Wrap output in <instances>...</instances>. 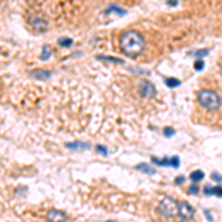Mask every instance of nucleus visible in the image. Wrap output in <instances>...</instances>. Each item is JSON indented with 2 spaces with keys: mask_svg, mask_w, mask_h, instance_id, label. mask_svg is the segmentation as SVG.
Wrapping results in <instances>:
<instances>
[{
  "mask_svg": "<svg viewBox=\"0 0 222 222\" xmlns=\"http://www.w3.org/2000/svg\"><path fill=\"white\" fill-rule=\"evenodd\" d=\"M96 151H98L99 154H105V156L108 154V151H107V148H104L102 145H98V147H96Z\"/></svg>",
  "mask_w": 222,
  "mask_h": 222,
  "instance_id": "20",
  "label": "nucleus"
},
{
  "mask_svg": "<svg viewBox=\"0 0 222 222\" xmlns=\"http://www.w3.org/2000/svg\"><path fill=\"white\" fill-rule=\"evenodd\" d=\"M59 45H61V46H71V45H73V40H71V39H61V40H59Z\"/></svg>",
  "mask_w": 222,
  "mask_h": 222,
  "instance_id": "17",
  "label": "nucleus"
},
{
  "mask_svg": "<svg viewBox=\"0 0 222 222\" xmlns=\"http://www.w3.org/2000/svg\"><path fill=\"white\" fill-rule=\"evenodd\" d=\"M98 59H104V61H110V62H117V64H123V59L120 58H116V56H102L99 55Z\"/></svg>",
  "mask_w": 222,
  "mask_h": 222,
  "instance_id": "14",
  "label": "nucleus"
},
{
  "mask_svg": "<svg viewBox=\"0 0 222 222\" xmlns=\"http://www.w3.org/2000/svg\"><path fill=\"white\" fill-rule=\"evenodd\" d=\"M178 216L181 218V221H190L194 216V209L190 203H178Z\"/></svg>",
  "mask_w": 222,
  "mask_h": 222,
  "instance_id": "4",
  "label": "nucleus"
},
{
  "mask_svg": "<svg viewBox=\"0 0 222 222\" xmlns=\"http://www.w3.org/2000/svg\"><path fill=\"white\" fill-rule=\"evenodd\" d=\"M204 192H206V195H218V197H222V185H216V187L206 185V187H204Z\"/></svg>",
  "mask_w": 222,
  "mask_h": 222,
  "instance_id": "7",
  "label": "nucleus"
},
{
  "mask_svg": "<svg viewBox=\"0 0 222 222\" xmlns=\"http://www.w3.org/2000/svg\"><path fill=\"white\" fill-rule=\"evenodd\" d=\"M204 213H206V216H207V219H209L210 222H213V218H212V215L209 213V210H204Z\"/></svg>",
  "mask_w": 222,
  "mask_h": 222,
  "instance_id": "25",
  "label": "nucleus"
},
{
  "mask_svg": "<svg viewBox=\"0 0 222 222\" xmlns=\"http://www.w3.org/2000/svg\"><path fill=\"white\" fill-rule=\"evenodd\" d=\"M136 169H138V170H141V172H144V173H147V175H154V173H156V170H154L151 166H148L147 163H141V164H138V166H136Z\"/></svg>",
  "mask_w": 222,
  "mask_h": 222,
  "instance_id": "11",
  "label": "nucleus"
},
{
  "mask_svg": "<svg viewBox=\"0 0 222 222\" xmlns=\"http://www.w3.org/2000/svg\"><path fill=\"white\" fill-rule=\"evenodd\" d=\"M184 179H185L184 176H178V178L175 179V182H176V184H182V182H184Z\"/></svg>",
  "mask_w": 222,
  "mask_h": 222,
  "instance_id": "24",
  "label": "nucleus"
},
{
  "mask_svg": "<svg viewBox=\"0 0 222 222\" xmlns=\"http://www.w3.org/2000/svg\"><path fill=\"white\" fill-rule=\"evenodd\" d=\"M144 46H145L144 37L135 30L126 31L120 37V48L128 56H138L144 50Z\"/></svg>",
  "mask_w": 222,
  "mask_h": 222,
  "instance_id": "1",
  "label": "nucleus"
},
{
  "mask_svg": "<svg viewBox=\"0 0 222 222\" xmlns=\"http://www.w3.org/2000/svg\"><path fill=\"white\" fill-rule=\"evenodd\" d=\"M194 68H195L197 71H201V70L204 68V62H203L201 59H198V61H195V64H194Z\"/></svg>",
  "mask_w": 222,
  "mask_h": 222,
  "instance_id": "16",
  "label": "nucleus"
},
{
  "mask_svg": "<svg viewBox=\"0 0 222 222\" xmlns=\"http://www.w3.org/2000/svg\"><path fill=\"white\" fill-rule=\"evenodd\" d=\"M221 74H222V67H221Z\"/></svg>",
  "mask_w": 222,
  "mask_h": 222,
  "instance_id": "27",
  "label": "nucleus"
},
{
  "mask_svg": "<svg viewBox=\"0 0 222 222\" xmlns=\"http://www.w3.org/2000/svg\"><path fill=\"white\" fill-rule=\"evenodd\" d=\"M204 178V173H203V170H194V172H191V175H190V179L194 182V184H197L198 181H201Z\"/></svg>",
  "mask_w": 222,
  "mask_h": 222,
  "instance_id": "12",
  "label": "nucleus"
},
{
  "mask_svg": "<svg viewBox=\"0 0 222 222\" xmlns=\"http://www.w3.org/2000/svg\"><path fill=\"white\" fill-rule=\"evenodd\" d=\"M179 164H181V161H179V157H170L169 166H172V167L178 169V167H179Z\"/></svg>",
  "mask_w": 222,
  "mask_h": 222,
  "instance_id": "15",
  "label": "nucleus"
},
{
  "mask_svg": "<svg viewBox=\"0 0 222 222\" xmlns=\"http://www.w3.org/2000/svg\"><path fill=\"white\" fill-rule=\"evenodd\" d=\"M212 178H213L215 181H218V182H222V176H221L219 173H216V172H215V173H212Z\"/></svg>",
  "mask_w": 222,
  "mask_h": 222,
  "instance_id": "22",
  "label": "nucleus"
},
{
  "mask_svg": "<svg viewBox=\"0 0 222 222\" xmlns=\"http://www.w3.org/2000/svg\"><path fill=\"white\" fill-rule=\"evenodd\" d=\"M198 102L207 108V110H218L221 108L222 105V98L215 92V90H209V89H203L198 92V96H197Z\"/></svg>",
  "mask_w": 222,
  "mask_h": 222,
  "instance_id": "2",
  "label": "nucleus"
},
{
  "mask_svg": "<svg viewBox=\"0 0 222 222\" xmlns=\"http://www.w3.org/2000/svg\"><path fill=\"white\" fill-rule=\"evenodd\" d=\"M67 148H70V150H79V148H81V150H87L89 148V144L87 142H70V144H67Z\"/></svg>",
  "mask_w": 222,
  "mask_h": 222,
  "instance_id": "10",
  "label": "nucleus"
},
{
  "mask_svg": "<svg viewBox=\"0 0 222 222\" xmlns=\"http://www.w3.org/2000/svg\"><path fill=\"white\" fill-rule=\"evenodd\" d=\"M108 222H113V221H108Z\"/></svg>",
  "mask_w": 222,
  "mask_h": 222,
  "instance_id": "28",
  "label": "nucleus"
},
{
  "mask_svg": "<svg viewBox=\"0 0 222 222\" xmlns=\"http://www.w3.org/2000/svg\"><path fill=\"white\" fill-rule=\"evenodd\" d=\"M164 83H166V86L170 87V89H173V87H176V86L181 84V81H179L178 79H173V77H167V79L164 80Z\"/></svg>",
  "mask_w": 222,
  "mask_h": 222,
  "instance_id": "13",
  "label": "nucleus"
},
{
  "mask_svg": "<svg viewBox=\"0 0 222 222\" xmlns=\"http://www.w3.org/2000/svg\"><path fill=\"white\" fill-rule=\"evenodd\" d=\"M163 133L167 136V138H170L172 135H175V130L172 129V128H164V130H163Z\"/></svg>",
  "mask_w": 222,
  "mask_h": 222,
  "instance_id": "18",
  "label": "nucleus"
},
{
  "mask_svg": "<svg viewBox=\"0 0 222 222\" xmlns=\"http://www.w3.org/2000/svg\"><path fill=\"white\" fill-rule=\"evenodd\" d=\"M40 58H42V59H48V58H49V48H48V46H43V53H42Z\"/></svg>",
  "mask_w": 222,
  "mask_h": 222,
  "instance_id": "19",
  "label": "nucleus"
},
{
  "mask_svg": "<svg viewBox=\"0 0 222 222\" xmlns=\"http://www.w3.org/2000/svg\"><path fill=\"white\" fill-rule=\"evenodd\" d=\"M31 24L34 25V28H37V30H46V21L45 19H42L40 17H34L33 19H31Z\"/></svg>",
  "mask_w": 222,
  "mask_h": 222,
  "instance_id": "9",
  "label": "nucleus"
},
{
  "mask_svg": "<svg viewBox=\"0 0 222 222\" xmlns=\"http://www.w3.org/2000/svg\"><path fill=\"white\" fill-rule=\"evenodd\" d=\"M195 55H197V56H204V55H207V49H201V50H197V52H195Z\"/></svg>",
  "mask_w": 222,
  "mask_h": 222,
  "instance_id": "23",
  "label": "nucleus"
},
{
  "mask_svg": "<svg viewBox=\"0 0 222 222\" xmlns=\"http://www.w3.org/2000/svg\"><path fill=\"white\" fill-rule=\"evenodd\" d=\"M167 3H169V6H175L178 2H176V0H167Z\"/></svg>",
  "mask_w": 222,
  "mask_h": 222,
  "instance_id": "26",
  "label": "nucleus"
},
{
  "mask_svg": "<svg viewBox=\"0 0 222 222\" xmlns=\"http://www.w3.org/2000/svg\"><path fill=\"white\" fill-rule=\"evenodd\" d=\"M159 213L163 215V216H167V218H173V216H178V203L172 198V197H164L159 207H157Z\"/></svg>",
  "mask_w": 222,
  "mask_h": 222,
  "instance_id": "3",
  "label": "nucleus"
},
{
  "mask_svg": "<svg viewBox=\"0 0 222 222\" xmlns=\"http://www.w3.org/2000/svg\"><path fill=\"white\" fill-rule=\"evenodd\" d=\"M190 192H191V194H198V187H197L195 184H192V185L190 187Z\"/></svg>",
  "mask_w": 222,
  "mask_h": 222,
  "instance_id": "21",
  "label": "nucleus"
},
{
  "mask_svg": "<svg viewBox=\"0 0 222 222\" xmlns=\"http://www.w3.org/2000/svg\"><path fill=\"white\" fill-rule=\"evenodd\" d=\"M139 93H141L142 96L148 98V96H153V95L156 93V89H154V86H153L151 81L142 80V81L139 83Z\"/></svg>",
  "mask_w": 222,
  "mask_h": 222,
  "instance_id": "6",
  "label": "nucleus"
},
{
  "mask_svg": "<svg viewBox=\"0 0 222 222\" xmlns=\"http://www.w3.org/2000/svg\"><path fill=\"white\" fill-rule=\"evenodd\" d=\"M31 76H33V77H36V79L45 80V79H49V76H50V71H48V70H40V68H37V70H33Z\"/></svg>",
  "mask_w": 222,
  "mask_h": 222,
  "instance_id": "8",
  "label": "nucleus"
},
{
  "mask_svg": "<svg viewBox=\"0 0 222 222\" xmlns=\"http://www.w3.org/2000/svg\"><path fill=\"white\" fill-rule=\"evenodd\" d=\"M48 222H68V216L65 212L58 210V209H50L46 215Z\"/></svg>",
  "mask_w": 222,
  "mask_h": 222,
  "instance_id": "5",
  "label": "nucleus"
}]
</instances>
